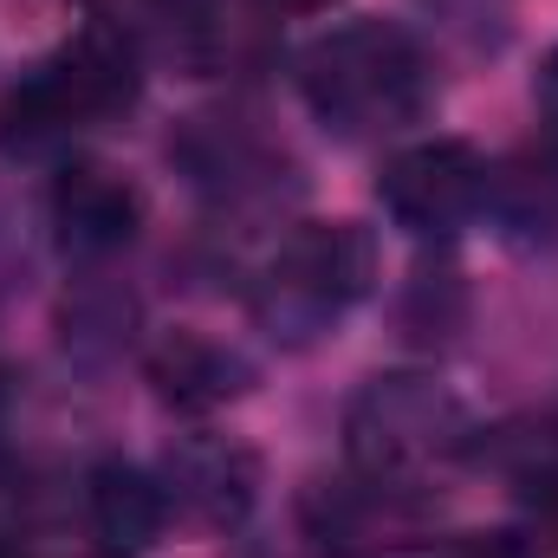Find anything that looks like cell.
Segmentation results:
<instances>
[{"mask_svg":"<svg viewBox=\"0 0 558 558\" xmlns=\"http://www.w3.org/2000/svg\"><path fill=\"white\" fill-rule=\"evenodd\" d=\"M299 92L312 118L338 137H397L428 111L435 72L410 26L344 20L299 52Z\"/></svg>","mask_w":558,"mask_h":558,"instance_id":"1","label":"cell"},{"mask_svg":"<svg viewBox=\"0 0 558 558\" xmlns=\"http://www.w3.org/2000/svg\"><path fill=\"white\" fill-rule=\"evenodd\" d=\"M143 59L137 33L124 26H78L59 52H46L7 98H0V156H46L78 131L137 105Z\"/></svg>","mask_w":558,"mask_h":558,"instance_id":"2","label":"cell"},{"mask_svg":"<svg viewBox=\"0 0 558 558\" xmlns=\"http://www.w3.org/2000/svg\"><path fill=\"white\" fill-rule=\"evenodd\" d=\"M468 448V410L448 384L422 371H384L344 403V454L351 474L390 494H416Z\"/></svg>","mask_w":558,"mask_h":558,"instance_id":"3","label":"cell"},{"mask_svg":"<svg viewBox=\"0 0 558 558\" xmlns=\"http://www.w3.org/2000/svg\"><path fill=\"white\" fill-rule=\"evenodd\" d=\"M371 286H377L371 228H357V221H305L274 247V260L260 274V292H254V312H260V325L274 338L305 344L325 325H338Z\"/></svg>","mask_w":558,"mask_h":558,"instance_id":"4","label":"cell"},{"mask_svg":"<svg viewBox=\"0 0 558 558\" xmlns=\"http://www.w3.org/2000/svg\"><path fill=\"white\" fill-rule=\"evenodd\" d=\"M377 202L403 234H454L487 208V156L461 137H422L384 162Z\"/></svg>","mask_w":558,"mask_h":558,"instance_id":"5","label":"cell"},{"mask_svg":"<svg viewBox=\"0 0 558 558\" xmlns=\"http://www.w3.org/2000/svg\"><path fill=\"white\" fill-rule=\"evenodd\" d=\"M162 494L202 526H241L260 494V461L228 435H182L162 461Z\"/></svg>","mask_w":558,"mask_h":558,"instance_id":"6","label":"cell"},{"mask_svg":"<svg viewBox=\"0 0 558 558\" xmlns=\"http://www.w3.org/2000/svg\"><path fill=\"white\" fill-rule=\"evenodd\" d=\"M46 208H52V228H59V241L72 254H118V247L137 241V228H143L137 182H124L105 162H65L52 175Z\"/></svg>","mask_w":558,"mask_h":558,"instance_id":"7","label":"cell"},{"mask_svg":"<svg viewBox=\"0 0 558 558\" xmlns=\"http://www.w3.org/2000/svg\"><path fill=\"white\" fill-rule=\"evenodd\" d=\"M143 371H149L156 397L169 410H182V416H215L221 403H234L254 384L247 357L228 351V344H215V338H202V331H162L149 344Z\"/></svg>","mask_w":558,"mask_h":558,"instance_id":"8","label":"cell"},{"mask_svg":"<svg viewBox=\"0 0 558 558\" xmlns=\"http://www.w3.org/2000/svg\"><path fill=\"white\" fill-rule=\"evenodd\" d=\"M169 520V494L156 474H143L137 461H98L85 481V526L105 558H137L162 539Z\"/></svg>","mask_w":558,"mask_h":558,"instance_id":"9","label":"cell"},{"mask_svg":"<svg viewBox=\"0 0 558 558\" xmlns=\"http://www.w3.org/2000/svg\"><path fill=\"white\" fill-rule=\"evenodd\" d=\"M487 215L513 241H558V143H526L487 162Z\"/></svg>","mask_w":558,"mask_h":558,"instance_id":"10","label":"cell"},{"mask_svg":"<svg viewBox=\"0 0 558 558\" xmlns=\"http://www.w3.org/2000/svg\"><path fill=\"white\" fill-rule=\"evenodd\" d=\"M454 558H546L526 533H468L461 546H454Z\"/></svg>","mask_w":558,"mask_h":558,"instance_id":"11","label":"cell"},{"mask_svg":"<svg viewBox=\"0 0 558 558\" xmlns=\"http://www.w3.org/2000/svg\"><path fill=\"white\" fill-rule=\"evenodd\" d=\"M92 20H105V26H137V20H156V13H169V0H78Z\"/></svg>","mask_w":558,"mask_h":558,"instance_id":"12","label":"cell"},{"mask_svg":"<svg viewBox=\"0 0 558 558\" xmlns=\"http://www.w3.org/2000/svg\"><path fill=\"white\" fill-rule=\"evenodd\" d=\"M533 98H539V118H546V137L558 143V46L539 59V78H533Z\"/></svg>","mask_w":558,"mask_h":558,"instance_id":"13","label":"cell"},{"mask_svg":"<svg viewBox=\"0 0 558 558\" xmlns=\"http://www.w3.org/2000/svg\"><path fill=\"white\" fill-rule=\"evenodd\" d=\"M533 507L546 513V526L558 533V474H539V481H533Z\"/></svg>","mask_w":558,"mask_h":558,"instance_id":"14","label":"cell"},{"mask_svg":"<svg viewBox=\"0 0 558 558\" xmlns=\"http://www.w3.org/2000/svg\"><path fill=\"white\" fill-rule=\"evenodd\" d=\"M267 13H286V20H305V13H331L338 0H260Z\"/></svg>","mask_w":558,"mask_h":558,"instance_id":"15","label":"cell"}]
</instances>
